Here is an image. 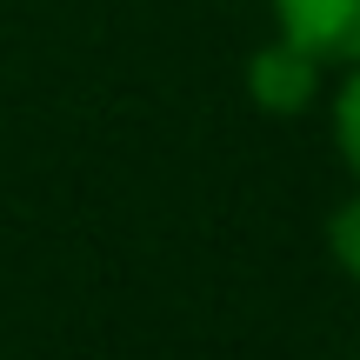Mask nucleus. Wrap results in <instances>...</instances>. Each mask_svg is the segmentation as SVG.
Masks as SVG:
<instances>
[{
    "instance_id": "1",
    "label": "nucleus",
    "mask_w": 360,
    "mask_h": 360,
    "mask_svg": "<svg viewBox=\"0 0 360 360\" xmlns=\"http://www.w3.org/2000/svg\"><path fill=\"white\" fill-rule=\"evenodd\" d=\"M321 74L327 67L314 60L307 47H294V40L274 34V47L247 53V101H254L260 114H274V120H300L314 101H321Z\"/></svg>"
},
{
    "instance_id": "2",
    "label": "nucleus",
    "mask_w": 360,
    "mask_h": 360,
    "mask_svg": "<svg viewBox=\"0 0 360 360\" xmlns=\"http://www.w3.org/2000/svg\"><path fill=\"white\" fill-rule=\"evenodd\" d=\"M281 40L307 47L321 67H354L360 60V0H267Z\"/></svg>"
},
{
    "instance_id": "3",
    "label": "nucleus",
    "mask_w": 360,
    "mask_h": 360,
    "mask_svg": "<svg viewBox=\"0 0 360 360\" xmlns=\"http://www.w3.org/2000/svg\"><path fill=\"white\" fill-rule=\"evenodd\" d=\"M334 147H340V160H347V174L360 180V60L347 67V80L334 87Z\"/></svg>"
},
{
    "instance_id": "4",
    "label": "nucleus",
    "mask_w": 360,
    "mask_h": 360,
    "mask_svg": "<svg viewBox=\"0 0 360 360\" xmlns=\"http://www.w3.org/2000/svg\"><path fill=\"white\" fill-rule=\"evenodd\" d=\"M327 254H334L340 274L360 287V187L334 207V214H327Z\"/></svg>"
}]
</instances>
